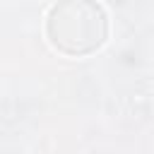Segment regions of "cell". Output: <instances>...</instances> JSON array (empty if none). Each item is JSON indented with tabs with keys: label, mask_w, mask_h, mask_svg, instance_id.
Listing matches in <instances>:
<instances>
[{
	"label": "cell",
	"mask_w": 154,
	"mask_h": 154,
	"mask_svg": "<svg viewBox=\"0 0 154 154\" xmlns=\"http://www.w3.org/2000/svg\"><path fill=\"white\" fill-rule=\"evenodd\" d=\"M48 41L67 55H87L108 36L106 10L94 0H63L48 10Z\"/></svg>",
	"instance_id": "obj_1"
}]
</instances>
